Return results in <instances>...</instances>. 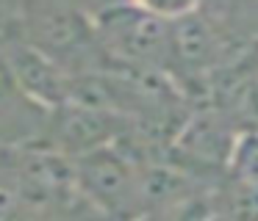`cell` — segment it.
<instances>
[{
	"label": "cell",
	"instance_id": "cell-3",
	"mask_svg": "<svg viewBox=\"0 0 258 221\" xmlns=\"http://www.w3.org/2000/svg\"><path fill=\"white\" fill-rule=\"evenodd\" d=\"M0 58L6 64L12 80L17 83V88L39 108L53 111L70 102L73 75H67L56 61L47 58L23 33H9L0 39Z\"/></svg>",
	"mask_w": 258,
	"mask_h": 221
},
{
	"label": "cell",
	"instance_id": "cell-5",
	"mask_svg": "<svg viewBox=\"0 0 258 221\" xmlns=\"http://www.w3.org/2000/svg\"><path fill=\"white\" fill-rule=\"evenodd\" d=\"M47 114H50V122H47L50 144L56 147V152L67 155L73 160L95 152V149H103L108 138L114 136L111 111L106 108H95V105L70 99V102L58 105Z\"/></svg>",
	"mask_w": 258,
	"mask_h": 221
},
{
	"label": "cell",
	"instance_id": "cell-1",
	"mask_svg": "<svg viewBox=\"0 0 258 221\" xmlns=\"http://www.w3.org/2000/svg\"><path fill=\"white\" fill-rule=\"evenodd\" d=\"M103 53L131 66H161L172 58V22L134 3L108 6L92 22Z\"/></svg>",
	"mask_w": 258,
	"mask_h": 221
},
{
	"label": "cell",
	"instance_id": "cell-8",
	"mask_svg": "<svg viewBox=\"0 0 258 221\" xmlns=\"http://www.w3.org/2000/svg\"><path fill=\"white\" fill-rule=\"evenodd\" d=\"M233 221H258V191L241 185V193L233 204Z\"/></svg>",
	"mask_w": 258,
	"mask_h": 221
},
{
	"label": "cell",
	"instance_id": "cell-2",
	"mask_svg": "<svg viewBox=\"0 0 258 221\" xmlns=\"http://www.w3.org/2000/svg\"><path fill=\"white\" fill-rule=\"evenodd\" d=\"M23 36L42 50L47 58H53L70 75L73 66H84L100 42L95 36V28H89L73 9L56 3H39L25 17Z\"/></svg>",
	"mask_w": 258,
	"mask_h": 221
},
{
	"label": "cell",
	"instance_id": "cell-6",
	"mask_svg": "<svg viewBox=\"0 0 258 221\" xmlns=\"http://www.w3.org/2000/svg\"><path fill=\"white\" fill-rule=\"evenodd\" d=\"M230 166H233V171H236V177H239L241 185L255 188L258 191V133L244 136L239 144H236Z\"/></svg>",
	"mask_w": 258,
	"mask_h": 221
},
{
	"label": "cell",
	"instance_id": "cell-7",
	"mask_svg": "<svg viewBox=\"0 0 258 221\" xmlns=\"http://www.w3.org/2000/svg\"><path fill=\"white\" fill-rule=\"evenodd\" d=\"M134 6H139L142 11L158 17V20H167V22H178L183 17L195 14L200 0H131Z\"/></svg>",
	"mask_w": 258,
	"mask_h": 221
},
{
	"label": "cell",
	"instance_id": "cell-4",
	"mask_svg": "<svg viewBox=\"0 0 258 221\" xmlns=\"http://www.w3.org/2000/svg\"><path fill=\"white\" fill-rule=\"evenodd\" d=\"M75 185L108 213H122L136 199V177L125 158L108 147L75 158Z\"/></svg>",
	"mask_w": 258,
	"mask_h": 221
}]
</instances>
